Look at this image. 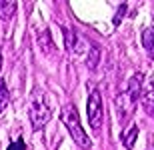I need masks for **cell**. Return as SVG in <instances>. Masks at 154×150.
I'll return each mask as SVG.
<instances>
[{
	"label": "cell",
	"instance_id": "obj_1",
	"mask_svg": "<svg viewBox=\"0 0 154 150\" xmlns=\"http://www.w3.org/2000/svg\"><path fill=\"white\" fill-rule=\"evenodd\" d=\"M60 118H62L64 126H66V130L70 132V136L76 144L80 148H90L92 142L88 138V134L84 132V128H82V122H80L78 110H76L74 104H64V108L60 110Z\"/></svg>",
	"mask_w": 154,
	"mask_h": 150
},
{
	"label": "cell",
	"instance_id": "obj_2",
	"mask_svg": "<svg viewBox=\"0 0 154 150\" xmlns=\"http://www.w3.org/2000/svg\"><path fill=\"white\" fill-rule=\"evenodd\" d=\"M30 124L34 130H40V128L46 126V122L50 120L52 116V110H50V104L46 100V94L44 92H36L32 102H30Z\"/></svg>",
	"mask_w": 154,
	"mask_h": 150
},
{
	"label": "cell",
	"instance_id": "obj_3",
	"mask_svg": "<svg viewBox=\"0 0 154 150\" xmlns=\"http://www.w3.org/2000/svg\"><path fill=\"white\" fill-rule=\"evenodd\" d=\"M86 108H88V122H90L92 130H94V132H100L102 120H104V104H102V94H100V90L94 88L90 92Z\"/></svg>",
	"mask_w": 154,
	"mask_h": 150
},
{
	"label": "cell",
	"instance_id": "obj_4",
	"mask_svg": "<svg viewBox=\"0 0 154 150\" xmlns=\"http://www.w3.org/2000/svg\"><path fill=\"white\" fill-rule=\"evenodd\" d=\"M64 44H66V50L72 54H88V50H90L84 36H80L78 32L68 28L64 30Z\"/></svg>",
	"mask_w": 154,
	"mask_h": 150
},
{
	"label": "cell",
	"instance_id": "obj_5",
	"mask_svg": "<svg viewBox=\"0 0 154 150\" xmlns=\"http://www.w3.org/2000/svg\"><path fill=\"white\" fill-rule=\"evenodd\" d=\"M134 108H136V100L132 98L126 90H124V92H120L118 96H116V112H118V118H120L122 124L130 120Z\"/></svg>",
	"mask_w": 154,
	"mask_h": 150
},
{
	"label": "cell",
	"instance_id": "obj_6",
	"mask_svg": "<svg viewBox=\"0 0 154 150\" xmlns=\"http://www.w3.org/2000/svg\"><path fill=\"white\" fill-rule=\"evenodd\" d=\"M142 90H144V76L140 74V72H136V74H134L130 80H128V88H126V92H128L132 98L138 102V100H140V94H142Z\"/></svg>",
	"mask_w": 154,
	"mask_h": 150
},
{
	"label": "cell",
	"instance_id": "obj_7",
	"mask_svg": "<svg viewBox=\"0 0 154 150\" xmlns=\"http://www.w3.org/2000/svg\"><path fill=\"white\" fill-rule=\"evenodd\" d=\"M140 102H142V108L144 112L150 116V118H154V88H144L142 94H140Z\"/></svg>",
	"mask_w": 154,
	"mask_h": 150
},
{
	"label": "cell",
	"instance_id": "obj_8",
	"mask_svg": "<svg viewBox=\"0 0 154 150\" xmlns=\"http://www.w3.org/2000/svg\"><path fill=\"white\" fill-rule=\"evenodd\" d=\"M136 138H138V126H136V124H130L128 128L122 130V142H124V146L128 150H134V142H136Z\"/></svg>",
	"mask_w": 154,
	"mask_h": 150
},
{
	"label": "cell",
	"instance_id": "obj_9",
	"mask_svg": "<svg viewBox=\"0 0 154 150\" xmlns=\"http://www.w3.org/2000/svg\"><path fill=\"white\" fill-rule=\"evenodd\" d=\"M16 12V2L10 0H0V20H10Z\"/></svg>",
	"mask_w": 154,
	"mask_h": 150
},
{
	"label": "cell",
	"instance_id": "obj_10",
	"mask_svg": "<svg viewBox=\"0 0 154 150\" xmlns=\"http://www.w3.org/2000/svg\"><path fill=\"white\" fill-rule=\"evenodd\" d=\"M142 46L154 58V26H150V28H146L142 32Z\"/></svg>",
	"mask_w": 154,
	"mask_h": 150
},
{
	"label": "cell",
	"instance_id": "obj_11",
	"mask_svg": "<svg viewBox=\"0 0 154 150\" xmlns=\"http://www.w3.org/2000/svg\"><path fill=\"white\" fill-rule=\"evenodd\" d=\"M98 60H100V50H98L96 44H90V50H88V54H86V64H88V68L96 70Z\"/></svg>",
	"mask_w": 154,
	"mask_h": 150
},
{
	"label": "cell",
	"instance_id": "obj_12",
	"mask_svg": "<svg viewBox=\"0 0 154 150\" xmlns=\"http://www.w3.org/2000/svg\"><path fill=\"white\" fill-rule=\"evenodd\" d=\"M8 106V90H6L4 80L0 78V114L4 112V108Z\"/></svg>",
	"mask_w": 154,
	"mask_h": 150
},
{
	"label": "cell",
	"instance_id": "obj_13",
	"mask_svg": "<svg viewBox=\"0 0 154 150\" xmlns=\"http://www.w3.org/2000/svg\"><path fill=\"white\" fill-rule=\"evenodd\" d=\"M8 150H26V146H24V142H22V138H18L16 142H12L10 146H8Z\"/></svg>",
	"mask_w": 154,
	"mask_h": 150
},
{
	"label": "cell",
	"instance_id": "obj_14",
	"mask_svg": "<svg viewBox=\"0 0 154 150\" xmlns=\"http://www.w3.org/2000/svg\"><path fill=\"white\" fill-rule=\"evenodd\" d=\"M126 10V4H120V10H118V16L114 18V24H120V20H122V14H124Z\"/></svg>",
	"mask_w": 154,
	"mask_h": 150
},
{
	"label": "cell",
	"instance_id": "obj_15",
	"mask_svg": "<svg viewBox=\"0 0 154 150\" xmlns=\"http://www.w3.org/2000/svg\"><path fill=\"white\" fill-rule=\"evenodd\" d=\"M0 64H2V56H0Z\"/></svg>",
	"mask_w": 154,
	"mask_h": 150
}]
</instances>
